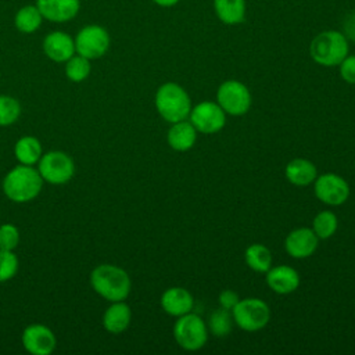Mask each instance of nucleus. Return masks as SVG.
Returning <instances> with one entry per match:
<instances>
[{
    "instance_id": "obj_1",
    "label": "nucleus",
    "mask_w": 355,
    "mask_h": 355,
    "mask_svg": "<svg viewBox=\"0 0 355 355\" xmlns=\"http://www.w3.org/2000/svg\"><path fill=\"white\" fill-rule=\"evenodd\" d=\"M43 178L32 165L19 164L10 169L3 179V193L12 202L24 204L35 200L43 187Z\"/></svg>"
},
{
    "instance_id": "obj_2",
    "label": "nucleus",
    "mask_w": 355,
    "mask_h": 355,
    "mask_svg": "<svg viewBox=\"0 0 355 355\" xmlns=\"http://www.w3.org/2000/svg\"><path fill=\"white\" fill-rule=\"evenodd\" d=\"M89 280L93 290L110 302L126 300L132 290V282L128 272L111 263L97 265L92 270Z\"/></svg>"
},
{
    "instance_id": "obj_3",
    "label": "nucleus",
    "mask_w": 355,
    "mask_h": 355,
    "mask_svg": "<svg viewBox=\"0 0 355 355\" xmlns=\"http://www.w3.org/2000/svg\"><path fill=\"white\" fill-rule=\"evenodd\" d=\"M154 101L158 114L171 123L184 121L191 111V101L187 92L175 82L161 85Z\"/></svg>"
},
{
    "instance_id": "obj_4",
    "label": "nucleus",
    "mask_w": 355,
    "mask_h": 355,
    "mask_svg": "<svg viewBox=\"0 0 355 355\" xmlns=\"http://www.w3.org/2000/svg\"><path fill=\"white\" fill-rule=\"evenodd\" d=\"M309 53L323 67H336L348 55V39L338 31H324L313 37Z\"/></svg>"
},
{
    "instance_id": "obj_5",
    "label": "nucleus",
    "mask_w": 355,
    "mask_h": 355,
    "mask_svg": "<svg viewBox=\"0 0 355 355\" xmlns=\"http://www.w3.org/2000/svg\"><path fill=\"white\" fill-rule=\"evenodd\" d=\"M173 337L183 349L198 351L208 340V327L201 316L189 312L179 316L175 322Z\"/></svg>"
},
{
    "instance_id": "obj_6",
    "label": "nucleus",
    "mask_w": 355,
    "mask_h": 355,
    "mask_svg": "<svg viewBox=\"0 0 355 355\" xmlns=\"http://www.w3.org/2000/svg\"><path fill=\"white\" fill-rule=\"evenodd\" d=\"M234 323L244 331H258L263 329L270 319L268 304L259 298L251 297L240 300L232 309Z\"/></svg>"
},
{
    "instance_id": "obj_7",
    "label": "nucleus",
    "mask_w": 355,
    "mask_h": 355,
    "mask_svg": "<svg viewBox=\"0 0 355 355\" xmlns=\"http://www.w3.org/2000/svg\"><path fill=\"white\" fill-rule=\"evenodd\" d=\"M37 171L44 182L50 184H64L73 178L75 164L67 153L53 150L40 157Z\"/></svg>"
},
{
    "instance_id": "obj_8",
    "label": "nucleus",
    "mask_w": 355,
    "mask_h": 355,
    "mask_svg": "<svg viewBox=\"0 0 355 355\" xmlns=\"http://www.w3.org/2000/svg\"><path fill=\"white\" fill-rule=\"evenodd\" d=\"M73 40L76 54L83 55L90 61L101 58L108 51L111 44L108 31L104 26L96 24L83 26L76 33Z\"/></svg>"
},
{
    "instance_id": "obj_9",
    "label": "nucleus",
    "mask_w": 355,
    "mask_h": 355,
    "mask_svg": "<svg viewBox=\"0 0 355 355\" xmlns=\"http://www.w3.org/2000/svg\"><path fill=\"white\" fill-rule=\"evenodd\" d=\"M251 93L248 87L239 80H225L216 92V103L232 116H241L251 107Z\"/></svg>"
},
{
    "instance_id": "obj_10",
    "label": "nucleus",
    "mask_w": 355,
    "mask_h": 355,
    "mask_svg": "<svg viewBox=\"0 0 355 355\" xmlns=\"http://www.w3.org/2000/svg\"><path fill=\"white\" fill-rule=\"evenodd\" d=\"M189 118L196 130L205 135L218 133L226 123V112L214 101H202L191 107Z\"/></svg>"
},
{
    "instance_id": "obj_11",
    "label": "nucleus",
    "mask_w": 355,
    "mask_h": 355,
    "mask_svg": "<svg viewBox=\"0 0 355 355\" xmlns=\"http://www.w3.org/2000/svg\"><path fill=\"white\" fill-rule=\"evenodd\" d=\"M315 196L323 204L336 207L344 204L349 197L348 182L337 173H323L315 179Z\"/></svg>"
},
{
    "instance_id": "obj_12",
    "label": "nucleus",
    "mask_w": 355,
    "mask_h": 355,
    "mask_svg": "<svg viewBox=\"0 0 355 355\" xmlns=\"http://www.w3.org/2000/svg\"><path fill=\"white\" fill-rule=\"evenodd\" d=\"M24 348L32 355H50L57 347V338L53 330L42 323L26 326L21 336Z\"/></svg>"
},
{
    "instance_id": "obj_13",
    "label": "nucleus",
    "mask_w": 355,
    "mask_h": 355,
    "mask_svg": "<svg viewBox=\"0 0 355 355\" xmlns=\"http://www.w3.org/2000/svg\"><path fill=\"white\" fill-rule=\"evenodd\" d=\"M319 244V237L315 234L312 227H298L291 230L284 241L286 251L295 259H304L311 257Z\"/></svg>"
},
{
    "instance_id": "obj_14",
    "label": "nucleus",
    "mask_w": 355,
    "mask_h": 355,
    "mask_svg": "<svg viewBox=\"0 0 355 355\" xmlns=\"http://www.w3.org/2000/svg\"><path fill=\"white\" fill-rule=\"evenodd\" d=\"M42 47L47 58L54 62H65L76 53L73 37L62 31H53L47 33Z\"/></svg>"
},
{
    "instance_id": "obj_15",
    "label": "nucleus",
    "mask_w": 355,
    "mask_h": 355,
    "mask_svg": "<svg viewBox=\"0 0 355 355\" xmlns=\"http://www.w3.org/2000/svg\"><path fill=\"white\" fill-rule=\"evenodd\" d=\"M36 7L43 18L50 22H68L80 10V0H36Z\"/></svg>"
},
{
    "instance_id": "obj_16",
    "label": "nucleus",
    "mask_w": 355,
    "mask_h": 355,
    "mask_svg": "<svg viewBox=\"0 0 355 355\" xmlns=\"http://www.w3.org/2000/svg\"><path fill=\"white\" fill-rule=\"evenodd\" d=\"M266 284L277 294H290L298 288L300 275L288 265H277L266 272Z\"/></svg>"
},
{
    "instance_id": "obj_17",
    "label": "nucleus",
    "mask_w": 355,
    "mask_h": 355,
    "mask_svg": "<svg viewBox=\"0 0 355 355\" xmlns=\"http://www.w3.org/2000/svg\"><path fill=\"white\" fill-rule=\"evenodd\" d=\"M194 298L191 293L183 287H169L161 295V306L171 316H182L191 312Z\"/></svg>"
},
{
    "instance_id": "obj_18",
    "label": "nucleus",
    "mask_w": 355,
    "mask_h": 355,
    "mask_svg": "<svg viewBox=\"0 0 355 355\" xmlns=\"http://www.w3.org/2000/svg\"><path fill=\"white\" fill-rule=\"evenodd\" d=\"M132 320L130 306L125 301H114L103 315V326L111 334L123 333Z\"/></svg>"
},
{
    "instance_id": "obj_19",
    "label": "nucleus",
    "mask_w": 355,
    "mask_h": 355,
    "mask_svg": "<svg viewBox=\"0 0 355 355\" xmlns=\"http://www.w3.org/2000/svg\"><path fill=\"white\" fill-rule=\"evenodd\" d=\"M196 140H197V130L191 125V122L190 121L187 122L186 119L172 123V126L166 133V141L169 147L180 153H184L193 148V146L196 144Z\"/></svg>"
},
{
    "instance_id": "obj_20",
    "label": "nucleus",
    "mask_w": 355,
    "mask_h": 355,
    "mask_svg": "<svg viewBox=\"0 0 355 355\" xmlns=\"http://www.w3.org/2000/svg\"><path fill=\"white\" fill-rule=\"evenodd\" d=\"M287 180L294 186H308L315 182L318 176V169L315 164L305 158L291 159L284 169Z\"/></svg>"
},
{
    "instance_id": "obj_21",
    "label": "nucleus",
    "mask_w": 355,
    "mask_h": 355,
    "mask_svg": "<svg viewBox=\"0 0 355 355\" xmlns=\"http://www.w3.org/2000/svg\"><path fill=\"white\" fill-rule=\"evenodd\" d=\"M14 155L19 164L33 166L43 155L42 143L35 136H22L15 141Z\"/></svg>"
},
{
    "instance_id": "obj_22",
    "label": "nucleus",
    "mask_w": 355,
    "mask_h": 355,
    "mask_svg": "<svg viewBox=\"0 0 355 355\" xmlns=\"http://www.w3.org/2000/svg\"><path fill=\"white\" fill-rule=\"evenodd\" d=\"M214 7L218 18L226 25H236L244 19V0H214Z\"/></svg>"
},
{
    "instance_id": "obj_23",
    "label": "nucleus",
    "mask_w": 355,
    "mask_h": 355,
    "mask_svg": "<svg viewBox=\"0 0 355 355\" xmlns=\"http://www.w3.org/2000/svg\"><path fill=\"white\" fill-rule=\"evenodd\" d=\"M43 19L44 18L36 4H26L17 11L14 17V24L17 31H19L21 33H33L40 28Z\"/></svg>"
},
{
    "instance_id": "obj_24",
    "label": "nucleus",
    "mask_w": 355,
    "mask_h": 355,
    "mask_svg": "<svg viewBox=\"0 0 355 355\" xmlns=\"http://www.w3.org/2000/svg\"><path fill=\"white\" fill-rule=\"evenodd\" d=\"M244 259L248 268L258 273H266L272 268V252L268 247L259 243H254L247 247Z\"/></svg>"
},
{
    "instance_id": "obj_25",
    "label": "nucleus",
    "mask_w": 355,
    "mask_h": 355,
    "mask_svg": "<svg viewBox=\"0 0 355 355\" xmlns=\"http://www.w3.org/2000/svg\"><path fill=\"white\" fill-rule=\"evenodd\" d=\"M233 315L232 311L223 309V308H218L215 311H212V313L209 315L208 319V329L209 331L216 336V337H225L229 333H232L233 329Z\"/></svg>"
},
{
    "instance_id": "obj_26",
    "label": "nucleus",
    "mask_w": 355,
    "mask_h": 355,
    "mask_svg": "<svg viewBox=\"0 0 355 355\" xmlns=\"http://www.w3.org/2000/svg\"><path fill=\"white\" fill-rule=\"evenodd\" d=\"M338 227V218L331 211H320L312 220V230L319 239L331 237Z\"/></svg>"
},
{
    "instance_id": "obj_27",
    "label": "nucleus",
    "mask_w": 355,
    "mask_h": 355,
    "mask_svg": "<svg viewBox=\"0 0 355 355\" xmlns=\"http://www.w3.org/2000/svg\"><path fill=\"white\" fill-rule=\"evenodd\" d=\"M90 60L76 53L68 61H65V75L71 82H83L90 75Z\"/></svg>"
},
{
    "instance_id": "obj_28",
    "label": "nucleus",
    "mask_w": 355,
    "mask_h": 355,
    "mask_svg": "<svg viewBox=\"0 0 355 355\" xmlns=\"http://www.w3.org/2000/svg\"><path fill=\"white\" fill-rule=\"evenodd\" d=\"M21 115V104L17 98L1 94L0 96V126H10L17 122Z\"/></svg>"
},
{
    "instance_id": "obj_29",
    "label": "nucleus",
    "mask_w": 355,
    "mask_h": 355,
    "mask_svg": "<svg viewBox=\"0 0 355 355\" xmlns=\"http://www.w3.org/2000/svg\"><path fill=\"white\" fill-rule=\"evenodd\" d=\"M19 261L14 251L0 250V283L11 280L18 272Z\"/></svg>"
},
{
    "instance_id": "obj_30",
    "label": "nucleus",
    "mask_w": 355,
    "mask_h": 355,
    "mask_svg": "<svg viewBox=\"0 0 355 355\" xmlns=\"http://www.w3.org/2000/svg\"><path fill=\"white\" fill-rule=\"evenodd\" d=\"M19 230L12 223L0 225V250L14 251L19 244Z\"/></svg>"
},
{
    "instance_id": "obj_31",
    "label": "nucleus",
    "mask_w": 355,
    "mask_h": 355,
    "mask_svg": "<svg viewBox=\"0 0 355 355\" xmlns=\"http://www.w3.org/2000/svg\"><path fill=\"white\" fill-rule=\"evenodd\" d=\"M341 78L351 85H355V55H347L340 64Z\"/></svg>"
},
{
    "instance_id": "obj_32",
    "label": "nucleus",
    "mask_w": 355,
    "mask_h": 355,
    "mask_svg": "<svg viewBox=\"0 0 355 355\" xmlns=\"http://www.w3.org/2000/svg\"><path fill=\"white\" fill-rule=\"evenodd\" d=\"M240 301V297L236 291L230 290V288H226L223 290L220 294H219V305L220 308L223 309H227V311H232L236 304Z\"/></svg>"
},
{
    "instance_id": "obj_33",
    "label": "nucleus",
    "mask_w": 355,
    "mask_h": 355,
    "mask_svg": "<svg viewBox=\"0 0 355 355\" xmlns=\"http://www.w3.org/2000/svg\"><path fill=\"white\" fill-rule=\"evenodd\" d=\"M344 31H345V37L349 40H355V12L347 17L345 24H344Z\"/></svg>"
},
{
    "instance_id": "obj_34",
    "label": "nucleus",
    "mask_w": 355,
    "mask_h": 355,
    "mask_svg": "<svg viewBox=\"0 0 355 355\" xmlns=\"http://www.w3.org/2000/svg\"><path fill=\"white\" fill-rule=\"evenodd\" d=\"M155 4L161 6V7H172L175 6L179 0H153Z\"/></svg>"
}]
</instances>
